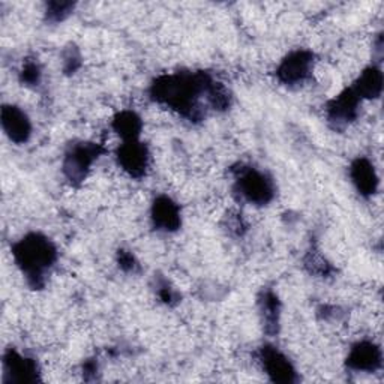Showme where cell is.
Returning <instances> with one entry per match:
<instances>
[{
  "label": "cell",
  "instance_id": "obj_8",
  "mask_svg": "<svg viewBox=\"0 0 384 384\" xmlns=\"http://www.w3.org/2000/svg\"><path fill=\"white\" fill-rule=\"evenodd\" d=\"M121 161H122V165L126 170H130V172L134 174L143 172V168L146 167L144 149L135 143L123 146L121 152Z\"/></svg>",
  "mask_w": 384,
  "mask_h": 384
},
{
  "label": "cell",
  "instance_id": "obj_7",
  "mask_svg": "<svg viewBox=\"0 0 384 384\" xmlns=\"http://www.w3.org/2000/svg\"><path fill=\"white\" fill-rule=\"evenodd\" d=\"M380 362V355L374 345L360 344L350 356V364L356 369H374Z\"/></svg>",
  "mask_w": 384,
  "mask_h": 384
},
{
  "label": "cell",
  "instance_id": "obj_11",
  "mask_svg": "<svg viewBox=\"0 0 384 384\" xmlns=\"http://www.w3.org/2000/svg\"><path fill=\"white\" fill-rule=\"evenodd\" d=\"M381 89V76L380 72L372 69L366 71L364 76H362L359 81V92L357 95H364L368 96V98H374V95H377Z\"/></svg>",
  "mask_w": 384,
  "mask_h": 384
},
{
  "label": "cell",
  "instance_id": "obj_12",
  "mask_svg": "<svg viewBox=\"0 0 384 384\" xmlns=\"http://www.w3.org/2000/svg\"><path fill=\"white\" fill-rule=\"evenodd\" d=\"M355 180L359 185V188L365 192H371L374 189L376 184V176H374V170L371 168V165L366 161H359L355 165Z\"/></svg>",
  "mask_w": 384,
  "mask_h": 384
},
{
  "label": "cell",
  "instance_id": "obj_10",
  "mask_svg": "<svg viewBox=\"0 0 384 384\" xmlns=\"http://www.w3.org/2000/svg\"><path fill=\"white\" fill-rule=\"evenodd\" d=\"M6 366L14 376V380L18 381H29L32 376L35 374V365L30 360L20 357L17 355L11 356V360H6Z\"/></svg>",
  "mask_w": 384,
  "mask_h": 384
},
{
  "label": "cell",
  "instance_id": "obj_4",
  "mask_svg": "<svg viewBox=\"0 0 384 384\" xmlns=\"http://www.w3.org/2000/svg\"><path fill=\"white\" fill-rule=\"evenodd\" d=\"M4 128L5 131L9 134V137L13 138L14 142H25L29 132H30V126L26 119V116L21 113L17 109H4Z\"/></svg>",
  "mask_w": 384,
  "mask_h": 384
},
{
  "label": "cell",
  "instance_id": "obj_2",
  "mask_svg": "<svg viewBox=\"0 0 384 384\" xmlns=\"http://www.w3.org/2000/svg\"><path fill=\"white\" fill-rule=\"evenodd\" d=\"M239 184L242 194L249 201L266 203L272 196V188L269 182L260 173L249 172L247 174H243Z\"/></svg>",
  "mask_w": 384,
  "mask_h": 384
},
{
  "label": "cell",
  "instance_id": "obj_5",
  "mask_svg": "<svg viewBox=\"0 0 384 384\" xmlns=\"http://www.w3.org/2000/svg\"><path fill=\"white\" fill-rule=\"evenodd\" d=\"M92 151L89 147H80L76 149V151L72 152V155L68 156L67 164H65V170L71 179H83L84 173H86L88 167L92 163Z\"/></svg>",
  "mask_w": 384,
  "mask_h": 384
},
{
  "label": "cell",
  "instance_id": "obj_6",
  "mask_svg": "<svg viewBox=\"0 0 384 384\" xmlns=\"http://www.w3.org/2000/svg\"><path fill=\"white\" fill-rule=\"evenodd\" d=\"M264 365L268 369V374L273 376L275 380L290 381L293 371L290 364L285 357H282L278 351H266L264 353Z\"/></svg>",
  "mask_w": 384,
  "mask_h": 384
},
{
  "label": "cell",
  "instance_id": "obj_3",
  "mask_svg": "<svg viewBox=\"0 0 384 384\" xmlns=\"http://www.w3.org/2000/svg\"><path fill=\"white\" fill-rule=\"evenodd\" d=\"M311 68V57L306 53H296L288 57L280 69V76L285 83L302 81Z\"/></svg>",
  "mask_w": 384,
  "mask_h": 384
},
{
  "label": "cell",
  "instance_id": "obj_1",
  "mask_svg": "<svg viewBox=\"0 0 384 384\" xmlns=\"http://www.w3.org/2000/svg\"><path fill=\"white\" fill-rule=\"evenodd\" d=\"M17 259L29 276H41L55 260V249L47 239L39 236H30L21 242L15 251Z\"/></svg>",
  "mask_w": 384,
  "mask_h": 384
},
{
  "label": "cell",
  "instance_id": "obj_9",
  "mask_svg": "<svg viewBox=\"0 0 384 384\" xmlns=\"http://www.w3.org/2000/svg\"><path fill=\"white\" fill-rule=\"evenodd\" d=\"M155 221L164 228H174L179 224V212L172 201L163 198L155 206Z\"/></svg>",
  "mask_w": 384,
  "mask_h": 384
}]
</instances>
